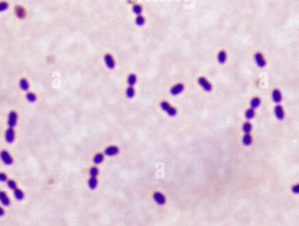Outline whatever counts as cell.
<instances>
[{
  "label": "cell",
  "mask_w": 299,
  "mask_h": 226,
  "mask_svg": "<svg viewBox=\"0 0 299 226\" xmlns=\"http://www.w3.org/2000/svg\"><path fill=\"white\" fill-rule=\"evenodd\" d=\"M4 138L6 143L8 144H12L15 141V131L13 129V128H8L5 131L4 134Z\"/></svg>",
  "instance_id": "4"
},
{
  "label": "cell",
  "mask_w": 299,
  "mask_h": 226,
  "mask_svg": "<svg viewBox=\"0 0 299 226\" xmlns=\"http://www.w3.org/2000/svg\"><path fill=\"white\" fill-rule=\"evenodd\" d=\"M7 175L4 173H0V182H4L7 181Z\"/></svg>",
  "instance_id": "32"
},
{
  "label": "cell",
  "mask_w": 299,
  "mask_h": 226,
  "mask_svg": "<svg viewBox=\"0 0 299 226\" xmlns=\"http://www.w3.org/2000/svg\"><path fill=\"white\" fill-rule=\"evenodd\" d=\"M4 215V209L0 206V217H3Z\"/></svg>",
  "instance_id": "34"
},
{
  "label": "cell",
  "mask_w": 299,
  "mask_h": 226,
  "mask_svg": "<svg viewBox=\"0 0 299 226\" xmlns=\"http://www.w3.org/2000/svg\"><path fill=\"white\" fill-rule=\"evenodd\" d=\"M254 61L257 64L258 67L260 68H264L266 66V60L263 56V55L260 52L255 53L254 55Z\"/></svg>",
  "instance_id": "7"
},
{
  "label": "cell",
  "mask_w": 299,
  "mask_h": 226,
  "mask_svg": "<svg viewBox=\"0 0 299 226\" xmlns=\"http://www.w3.org/2000/svg\"><path fill=\"white\" fill-rule=\"evenodd\" d=\"M272 100L275 103L279 104L282 100V95L278 89H275L272 92Z\"/></svg>",
  "instance_id": "12"
},
{
  "label": "cell",
  "mask_w": 299,
  "mask_h": 226,
  "mask_svg": "<svg viewBox=\"0 0 299 226\" xmlns=\"http://www.w3.org/2000/svg\"><path fill=\"white\" fill-rule=\"evenodd\" d=\"M254 115H255V111H254V109H253V108H248L247 111H246V113H245V117H246V119L247 120H251V119H253L254 117Z\"/></svg>",
  "instance_id": "23"
},
{
  "label": "cell",
  "mask_w": 299,
  "mask_h": 226,
  "mask_svg": "<svg viewBox=\"0 0 299 226\" xmlns=\"http://www.w3.org/2000/svg\"><path fill=\"white\" fill-rule=\"evenodd\" d=\"M137 83V76L135 74H130L127 77V84L129 86H133Z\"/></svg>",
  "instance_id": "22"
},
{
  "label": "cell",
  "mask_w": 299,
  "mask_h": 226,
  "mask_svg": "<svg viewBox=\"0 0 299 226\" xmlns=\"http://www.w3.org/2000/svg\"><path fill=\"white\" fill-rule=\"evenodd\" d=\"M104 64L105 65L110 69V70H113L115 68V65H116V63H115V60L114 58L112 57L111 55L110 54H106L104 55Z\"/></svg>",
  "instance_id": "8"
},
{
  "label": "cell",
  "mask_w": 299,
  "mask_h": 226,
  "mask_svg": "<svg viewBox=\"0 0 299 226\" xmlns=\"http://www.w3.org/2000/svg\"><path fill=\"white\" fill-rule=\"evenodd\" d=\"M143 9H142V6L139 5V4H134L133 6V13L137 14V15H140L141 12H142Z\"/></svg>",
  "instance_id": "27"
},
{
  "label": "cell",
  "mask_w": 299,
  "mask_h": 226,
  "mask_svg": "<svg viewBox=\"0 0 299 226\" xmlns=\"http://www.w3.org/2000/svg\"><path fill=\"white\" fill-rule=\"evenodd\" d=\"M226 59H227V54H226V52L225 50L219 51L218 54V63L221 64H223L226 63Z\"/></svg>",
  "instance_id": "15"
},
{
  "label": "cell",
  "mask_w": 299,
  "mask_h": 226,
  "mask_svg": "<svg viewBox=\"0 0 299 226\" xmlns=\"http://www.w3.org/2000/svg\"><path fill=\"white\" fill-rule=\"evenodd\" d=\"M26 97H27V100L29 102H31V103L35 102L36 100H37V97H36V95H35L33 92H27Z\"/></svg>",
  "instance_id": "29"
},
{
  "label": "cell",
  "mask_w": 299,
  "mask_h": 226,
  "mask_svg": "<svg viewBox=\"0 0 299 226\" xmlns=\"http://www.w3.org/2000/svg\"><path fill=\"white\" fill-rule=\"evenodd\" d=\"M135 23L139 27H142L145 24V18L141 15H138L137 18L135 19Z\"/></svg>",
  "instance_id": "25"
},
{
  "label": "cell",
  "mask_w": 299,
  "mask_h": 226,
  "mask_svg": "<svg viewBox=\"0 0 299 226\" xmlns=\"http://www.w3.org/2000/svg\"><path fill=\"white\" fill-rule=\"evenodd\" d=\"M260 105H261V100L258 97H254L250 100V107L253 109L258 108L260 107Z\"/></svg>",
  "instance_id": "18"
},
{
  "label": "cell",
  "mask_w": 299,
  "mask_h": 226,
  "mask_svg": "<svg viewBox=\"0 0 299 226\" xmlns=\"http://www.w3.org/2000/svg\"><path fill=\"white\" fill-rule=\"evenodd\" d=\"M153 199L157 204H159L161 206H162L166 203V197L161 192H155L154 194H153Z\"/></svg>",
  "instance_id": "5"
},
{
  "label": "cell",
  "mask_w": 299,
  "mask_h": 226,
  "mask_svg": "<svg viewBox=\"0 0 299 226\" xmlns=\"http://www.w3.org/2000/svg\"><path fill=\"white\" fill-rule=\"evenodd\" d=\"M184 90V84H182V83H179V84H175L174 86L171 87L170 89V93L174 96H176V95H179L180 93H182Z\"/></svg>",
  "instance_id": "9"
},
{
  "label": "cell",
  "mask_w": 299,
  "mask_h": 226,
  "mask_svg": "<svg viewBox=\"0 0 299 226\" xmlns=\"http://www.w3.org/2000/svg\"><path fill=\"white\" fill-rule=\"evenodd\" d=\"M7 186H8L9 188L12 189V190H14V189L17 188V183H16V181H13V180H9V181H7Z\"/></svg>",
  "instance_id": "30"
},
{
  "label": "cell",
  "mask_w": 299,
  "mask_h": 226,
  "mask_svg": "<svg viewBox=\"0 0 299 226\" xmlns=\"http://www.w3.org/2000/svg\"><path fill=\"white\" fill-rule=\"evenodd\" d=\"M98 184V181L97 177H91L88 181V186H89L90 188L92 189V190L97 188Z\"/></svg>",
  "instance_id": "17"
},
{
  "label": "cell",
  "mask_w": 299,
  "mask_h": 226,
  "mask_svg": "<svg viewBox=\"0 0 299 226\" xmlns=\"http://www.w3.org/2000/svg\"><path fill=\"white\" fill-rule=\"evenodd\" d=\"M242 129L245 132V134H248L252 130V125L250 122H245L242 126Z\"/></svg>",
  "instance_id": "26"
},
{
  "label": "cell",
  "mask_w": 299,
  "mask_h": 226,
  "mask_svg": "<svg viewBox=\"0 0 299 226\" xmlns=\"http://www.w3.org/2000/svg\"><path fill=\"white\" fill-rule=\"evenodd\" d=\"M19 88L23 91H27L29 89V83L26 78H21L19 80Z\"/></svg>",
  "instance_id": "20"
},
{
  "label": "cell",
  "mask_w": 299,
  "mask_h": 226,
  "mask_svg": "<svg viewBox=\"0 0 299 226\" xmlns=\"http://www.w3.org/2000/svg\"><path fill=\"white\" fill-rule=\"evenodd\" d=\"M252 141H253V139H252V136H251L250 133H248V134H245V135L243 136V138H242V143H243V144H244V145H246V146H249V145H251V144H252Z\"/></svg>",
  "instance_id": "19"
},
{
  "label": "cell",
  "mask_w": 299,
  "mask_h": 226,
  "mask_svg": "<svg viewBox=\"0 0 299 226\" xmlns=\"http://www.w3.org/2000/svg\"><path fill=\"white\" fill-rule=\"evenodd\" d=\"M291 190H292V192H293L294 194H298L299 193V185L298 184H297V185L293 186V187L291 188Z\"/></svg>",
  "instance_id": "33"
},
{
  "label": "cell",
  "mask_w": 299,
  "mask_h": 226,
  "mask_svg": "<svg viewBox=\"0 0 299 226\" xmlns=\"http://www.w3.org/2000/svg\"><path fill=\"white\" fill-rule=\"evenodd\" d=\"M104 159V154H102V153H97V154L94 156V157H93V162H94L96 165H100L101 163H103Z\"/></svg>",
  "instance_id": "21"
},
{
  "label": "cell",
  "mask_w": 299,
  "mask_h": 226,
  "mask_svg": "<svg viewBox=\"0 0 299 226\" xmlns=\"http://www.w3.org/2000/svg\"><path fill=\"white\" fill-rule=\"evenodd\" d=\"M98 174H99V170H98V167L92 166L90 169V175H91V177H97Z\"/></svg>",
  "instance_id": "28"
},
{
  "label": "cell",
  "mask_w": 299,
  "mask_h": 226,
  "mask_svg": "<svg viewBox=\"0 0 299 226\" xmlns=\"http://www.w3.org/2000/svg\"><path fill=\"white\" fill-rule=\"evenodd\" d=\"M0 159L6 165H11L13 164V157L6 150H2L0 151Z\"/></svg>",
  "instance_id": "2"
},
{
  "label": "cell",
  "mask_w": 299,
  "mask_h": 226,
  "mask_svg": "<svg viewBox=\"0 0 299 226\" xmlns=\"http://www.w3.org/2000/svg\"><path fill=\"white\" fill-rule=\"evenodd\" d=\"M0 202L5 207H8L11 204V200L4 191H0Z\"/></svg>",
  "instance_id": "11"
},
{
  "label": "cell",
  "mask_w": 299,
  "mask_h": 226,
  "mask_svg": "<svg viewBox=\"0 0 299 226\" xmlns=\"http://www.w3.org/2000/svg\"><path fill=\"white\" fill-rule=\"evenodd\" d=\"M275 117L278 120H283L285 114H284L283 108L281 105H276L275 107Z\"/></svg>",
  "instance_id": "13"
},
{
  "label": "cell",
  "mask_w": 299,
  "mask_h": 226,
  "mask_svg": "<svg viewBox=\"0 0 299 226\" xmlns=\"http://www.w3.org/2000/svg\"><path fill=\"white\" fill-rule=\"evenodd\" d=\"M13 194H14V197L18 200V201H22L24 198H25V194L24 192L19 188L14 189L13 190Z\"/></svg>",
  "instance_id": "16"
},
{
  "label": "cell",
  "mask_w": 299,
  "mask_h": 226,
  "mask_svg": "<svg viewBox=\"0 0 299 226\" xmlns=\"http://www.w3.org/2000/svg\"><path fill=\"white\" fill-rule=\"evenodd\" d=\"M8 7H9V4L6 2H4V1L0 2V12L6 11L8 9Z\"/></svg>",
  "instance_id": "31"
},
{
  "label": "cell",
  "mask_w": 299,
  "mask_h": 226,
  "mask_svg": "<svg viewBox=\"0 0 299 226\" xmlns=\"http://www.w3.org/2000/svg\"><path fill=\"white\" fill-rule=\"evenodd\" d=\"M126 97L129 98V99H132L133 98V96L135 95V90L133 88V86H129L126 91Z\"/></svg>",
  "instance_id": "24"
},
{
  "label": "cell",
  "mask_w": 299,
  "mask_h": 226,
  "mask_svg": "<svg viewBox=\"0 0 299 226\" xmlns=\"http://www.w3.org/2000/svg\"><path fill=\"white\" fill-rule=\"evenodd\" d=\"M14 11H15L16 16H17L19 19H24V18L26 17V14H27V13H26V10H25L22 6L17 5V6L15 7Z\"/></svg>",
  "instance_id": "14"
},
{
  "label": "cell",
  "mask_w": 299,
  "mask_h": 226,
  "mask_svg": "<svg viewBox=\"0 0 299 226\" xmlns=\"http://www.w3.org/2000/svg\"><path fill=\"white\" fill-rule=\"evenodd\" d=\"M119 147H117L115 145H110L107 148H105V150H104V154L108 157L115 156V155L119 154Z\"/></svg>",
  "instance_id": "10"
},
{
  "label": "cell",
  "mask_w": 299,
  "mask_h": 226,
  "mask_svg": "<svg viewBox=\"0 0 299 226\" xmlns=\"http://www.w3.org/2000/svg\"><path fill=\"white\" fill-rule=\"evenodd\" d=\"M18 122V113L15 111H11L8 114L7 124L10 128H14Z\"/></svg>",
  "instance_id": "3"
},
{
  "label": "cell",
  "mask_w": 299,
  "mask_h": 226,
  "mask_svg": "<svg viewBox=\"0 0 299 226\" xmlns=\"http://www.w3.org/2000/svg\"><path fill=\"white\" fill-rule=\"evenodd\" d=\"M198 84L205 91V92H211L212 90V85L211 84V83L203 77H201L198 78Z\"/></svg>",
  "instance_id": "6"
},
{
  "label": "cell",
  "mask_w": 299,
  "mask_h": 226,
  "mask_svg": "<svg viewBox=\"0 0 299 226\" xmlns=\"http://www.w3.org/2000/svg\"><path fill=\"white\" fill-rule=\"evenodd\" d=\"M160 107H161V108H162L164 112H166V113H167L169 116H171V117L175 116L176 113H177L176 109H175V108H173L172 106H170V104H169L168 102H167V101H162L161 104H160Z\"/></svg>",
  "instance_id": "1"
}]
</instances>
